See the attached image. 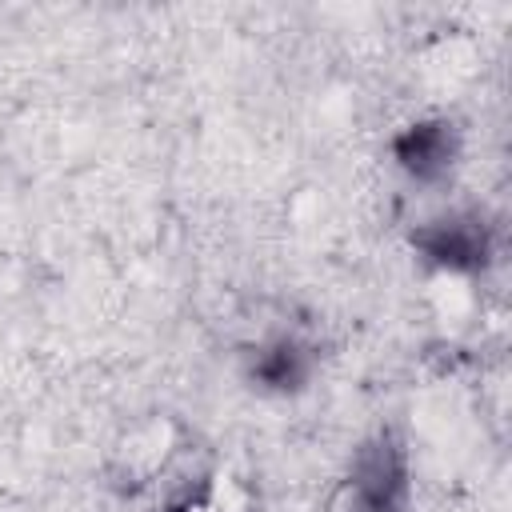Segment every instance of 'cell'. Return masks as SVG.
<instances>
[{
    "label": "cell",
    "instance_id": "obj_1",
    "mask_svg": "<svg viewBox=\"0 0 512 512\" xmlns=\"http://www.w3.org/2000/svg\"><path fill=\"white\" fill-rule=\"evenodd\" d=\"M404 500H408L404 456L400 448L376 440L356 456L348 480V512H404Z\"/></svg>",
    "mask_w": 512,
    "mask_h": 512
},
{
    "label": "cell",
    "instance_id": "obj_2",
    "mask_svg": "<svg viewBox=\"0 0 512 512\" xmlns=\"http://www.w3.org/2000/svg\"><path fill=\"white\" fill-rule=\"evenodd\" d=\"M456 156V140L444 124H420L400 140V164L416 176V180H436L448 172Z\"/></svg>",
    "mask_w": 512,
    "mask_h": 512
}]
</instances>
